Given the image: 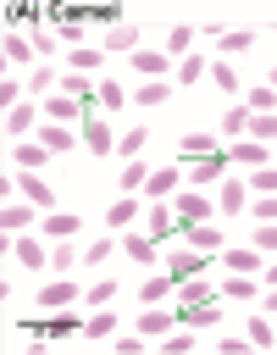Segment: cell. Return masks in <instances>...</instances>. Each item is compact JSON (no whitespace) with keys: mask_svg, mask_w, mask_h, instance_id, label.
I'll return each instance as SVG.
<instances>
[{"mask_svg":"<svg viewBox=\"0 0 277 355\" xmlns=\"http://www.w3.org/2000/svg\"><path fill=\"white\" fill-rule=\"evenodd\" d=\"M199 272H205V250H194V244H177V250L166 255V277L188 283V277H199Z\"/></svg>","mask_w":277,"mask_h":355,"instance_id":"1","label":"cell"},{"mask_svg":"<svg viewBox=\"0 0 277 355\" xmlns=\"http://www.w3.org/2000/svg\"><path fill=\"white\" fill-rule=\"evenodd\" d=\"M244 194H249V178H222L216 211H222V216H238V211H244Z\"/></svg>","mask_w":277,"mask_h":355,"instance_id":"2","label":"cell"},{"mask_svg":"<svg viewBox=\"0 0 277 355\" xmlns=\"http://www.w3.org/2000/svg\"><path fill=\"white\" fill-rule=\"evenodd\" d=\"M172 211H177L183 222H205V216H211V200H205V189H183V194L172 200Z\"/></svg>","mask_w":277,"mask_h":355,"instance_id":"3","label":"cell"},{"mask_svg":"<svg viewBox=\"0 0 277 355\" xmlns=\"http://www.w3.org/2000/svg\"><path fill=\"white\" fill-rule=\"evenodd\" d=\"M28 222H33V205H28V200H17V194H11V200H6V205H0V227H6V233H22V227H28Z\"/></svg>","mask_w":277,"mask_h":355,"instance_id":"4","label":"cell"},{"mask_svg":"<svg viewBox=\"0 0 277 355\" xmlns=\"http://www.w3.org/2000/svg\"><path fill=\"white\" fill-rule=\"evenodd\" d=\"M72 300H78V283H72V277H55V283H44V288H39V305H44V311L72 305Z\"/></svg>","mask_w":277,"mask_h":355,"instance_id":"5","label":"cell"},{"mask_svg":"<svg viewBox=\"0 0 277 355\" xmlns=\"http://www.w3.org/2000/svg\"><path fill=\"white\" fill-rule=\"evenodd\" d=\"M78 111H83V105H78L72 94H61V89H55V94H44V116H50V122H61V128H66Z\"/></svg>","mask_w":277,"mask_h":355,"instance_id":"6","label":"cell"},{"mask_svg":"<svg viewBox=\"0 0 277 355\" xmlns=\"http://www.w3.org/2000/svg\"><path fill=\"white\" fill-rule=\"evenodd\" d=\"M83 144H89L94 155H111V122H105V116H89V122H83Z\"/></svg>","mask_w":277,"mask_h":355,"instance_id":"7","label":"cell"},{"mask_svg":"<svg viewBox=\"0 0 277 355\" xmlns=\"http://www.w3.org/2000/svg\"><path fill=\"white\" fill-rule=\"evenodd\" d=\"M177 183H183V172H177V166H161V172H150L144 194H150V200H166V194H177Z\"/></svg>","mask_w":277,"mask_h":355,"instance_id":"8","label":"cell"},{"mask_svg":"<svg viewBox=\"0 0 277 355\" xmlns=\"http://www.w3.org/2000/svg\"><path fill=\"white\" fill-rule=\"evenodd\" d=\"M144 222H150V233H155V239H166L172 227H183V216H177L172 205H161V200H150V216H144Z\"/></svg>","mask_w":277,"mask_h":355,"instance_id":"9","label":"cell"},{"mask_svg":"<svg viewBox=\"0 0 277 355\" xmlns=\"http://www.w3.org/2000/svg\"><path fill=\"white\" fill-rule=\"evenodd\" d=\"M183 233H188L194 250H222V227L216 222H183Z\"/></svg>","mask_w":277,"mask_h":355,"instance_id":"10","label":"cell"},{"mask_svg":"<svg viewBox=\"0 0 277 355\" xmlns=\"http://www.w3.org/2000/svg\"><path fill=\"white\" fill-rule=\"evenodd\" d=\"M172 316H177V311H155V305H150V311H138V333H144V338H166V333H172Z\"/></svg>","mask_w":277,"mask_h":355,"instance_id":"11","label":"cell"},{"mask_svg":"<svg viewBox=\"0 0 277 355\" xmlns=\"http://www.w3.org/2000/svg\"><path fill=\"white\" fill-rule=\"evenodd\" d=\"M133 72H144V78H161V72H166V50H150V44H138V50H133Z\"/></svg>","mask_w":277,"mask_h":355,"instance_id":"12","label":"cell"},{"mask_svg":"<svg viewBox=\"0 0 277 355\" xmlns=\"http://www.w3.org/2000/svg\"><path fill=\"white\" fill-rule=\"evenodd\" d=\"M233 161L249 166V172H260V166H266V144H260V139H238V144H233Z\"/></svg>","mask_w":277,"mask_h":355,"instance_id":"13","label":"cell"},{"mask_svg":"<svg viewBox=\"0 0 277 355\" xmlns=\"http://www.w3.org/2000/svg\"><path fill=\"white\" fill-rule=\"evenodd\" d=\"M39 227H44V233H50V239H72V233H78V227H83V222H78V216H72V211H50V216H44V222H39Z\"/></svg>","mask_w":277,"mask_h":355,"instance_id":"14","label":"cell"},{"mask_svg":"<svg viewBox=\"0 0 277 355\" xmlns=\"http://www.w3.org/2000/svg\"><path fill=\"white\" fill-rule=\"evenodd\" d=\"M105 44L133 55V50H138V28H133V22H116V28H105Z\"/></svg>","mask_w":277,"mask_h":355,"instance_id":"15","label":"cell"},{"mask_svg":"<svg viewBox=\"0 0 277 355\" xmlns=\"http://www.w3.org/2000/svg\"><path fill=\"white\" fill-rule=\"evenodd\" d=\"M17 183H22V200H28V205H55V189H50L44 178H17Z\"/></svg>","mask_w":277,"mask_h":355,"instance_id":"16","label":"cell"},{"mask_svg":"<svg viewBox=\"0 0 277 355\" xmlns=\"http://www.w3.org/2000/svg\"><path fill=\"white\" fill-rule=\"evenodd\" d=\"M216 316H222V311H211V305H188V300H183V311H177L183 327H216Z\"/></svg>","mask_w":277,"mask_h":355,"instance_id":"17","label":"cell"},{"mask_svg":"<svg viewBox=\"0 0 277 355\" xmlns=\"http://www.w3.org/2000/svg\"><path fill=\"white\" fill-rule=\"evenodd\" d=\"M188 44H194V28L177 22V28H166V44H161V50H166V55H188Z\"/></svg>","mask_w":277,"mask_h":355,"instance_id":"18","label":"cell"},{"mask_svg":"<svg viewBox=\"0 0 277 355\" xmlns=\"http://www.w3.org/2000/svg\"><path fill=\"white\" fill-rule=\"evenodd\" d=\"M166 94H172V83H161V78H144V83L133 89V100H138V105H161Z\"/></svg>","mask_w":277,"mask_h":355,"instance_id":"19","label":"cell"},{"mask_svg":"<svg viewBox=\"0 0 277 355\" xmlns=\"http://www.w3.org/2000/svg\"><path fill=\"white\" fill-rule=\"evenodd\" d=\"M39 144H44L50 155H61V150H72V133H66L61 122H50V128H39Z\"/></svg>","mask_w":277,"mask_h":355,"instance_id":"20","label":"cell"},{"mask_svg":"<svg viewBox=\"0 0 277 355\" xmlns=\"http://www.w3.org/2000/svg\"><path fill=\"white\" fill-rule=\"evenodd\" d=\"M177 150H183L188 161H194V155L205 161V155H216V139H211V133H183V144H177Z\"/></svg>","mask_w":277,"mask_h":355,"instance_id":"21","label":"cell"},{"mask_svg":"<svg viewBox=\"0 0 277 355\" xmlns=\"http://www.w3.org/2000/svg\"><path fill=\"white\" fill-rule=\"evenodd\" d=\"M116 183H122V194H138V189H144V183H150V166H144V161H127V166H122V178H116Z\"/></svg>","mask_w":277,"mask_h":355,"instance_id":"22","label":"cell"},{"mask_svg":"<svg viewBox=\"0 0 277 355\" xmlns=\"http://www.w3.org/2000/svg\"><path fill=\"white\" fill-rule=\"evenodd\" d=\"M133 216H138V200H133V194H122V200H111V211H105V222H111V227H127Z\"/></svg>","mask_w":277,"mask_h":355,"instance_id":"23","label":"cell"},{"mask_svg":"<svg viewBox=\"0 0 277 355\" xmlns=\"http://www.w3.org/2000/svg\"><path fill=\"white\" fill-rule=\"evenodd\" d=\"M249 44H255V33H249V28H227V33H222V55H244Z\"/></svg>","mask_w":277,"mask_h":355,"instance_id":"24","label":"cell"},{"mask_svg":"<svg viewBox=\"0 0 277 355\" xmlns=\"http://www.w3.org/2000/svg\"><path fill=\"white\" fill-rule=\"evenodd\" d=\"M33 55H39V50H33V39H22V33H6V61H22V67H28Z\"/></svg>","mask_w":277,"mask_h":355,"instance_id":"25","label":"cell"},{"mask_svg":"<svg viewBox=\"0 0 277 355\" xmlns=\"http://www.w3.org/2000/svg\"><path fill=\"white\" fill-rule=\"evenodd\" d=\"M100 61H105V50H94V44H78V50H72V72H83V78H89Z\"/></svg>","mask_w":277,"mask_h":355,"instance_id":"26","label":"cell"},{"mask_svg":"<svg viewBox=\"0 0 277 355\" xmlns=\"http://www.w3.org/2000/svg\"><path fill=\"white\" fill-rule=\"evenodd\" d=\"M6 133H33V105H28V100L6 111Z\"/></svg>","mask_w":277,"mask_h":355,"instance_id":"27","label":"cell"},{"mask_svg":"<svg viewBox=\"0 0 277 355\" xmlns=\"http://www.w3.org/2000/svg\"><path fill=\"white\" fill-rule=\"evenodd\" d=\"M122 250H127L133 261H144V266L155 261V239H144V233H127V239H122Z\"/></svg>","mask_w":277,"mask_h":355,"instance_id":"28","label":"cell"},{"mask_svg":"<svg viewBox=\"0 0 277 355\" xmlns=\"http://www.w3.org/2000/svg\"><path fill=\"white\" fill-rule=\"evenodd\" d=\"M172 288H177V277H150V283L138 288V300H144V305H161V300H166Z\"/></svg>","mask_w":277,"mask_h":355,"instance_id":"29","label":"cell"},{"mask_svg":"<svg viewBox=\"0 0 277 355\" xmlns=\"http://www.w3.org/2000/svg\"><path fill=\"white\" fill-rule=\"evenodd\" d=\"M83 333H89V338H111V333H116V311H94V316L83 322Z\"/></svg>","mask_w":277,"mask_h":355,"instance_id":"30","label":"cell"},{"mask_svg":"<svg viewBox=\"0 0 277 355\" xmlns=\"http://www.w3.org/2000/svg\"><path fill=\"white\" fill-rule=\"evenodd\" d=\"M144 139H150L144 128H127V133L116 139V150H122V161H138V150H144Z\"/></svg>","mask_w":277,"mask_h":355,"instance_id":"31","label":"cell"},{"mask_svg":"<svg viewBox=\"0 0 277 355\" xmlns=\"http://www.w3.org/2000/svg\"><path fill=\"white\" fill-rule=\"evenodd\" d=\"M227 266H233V272H255V266H260V250H255V244H249V250L238 244V250H227Z\"/></svg>","mask_w":277,"mask_h":355,"instance_id":"32","label":"cell"},{"mask_svg":"<svg viewBox=\"0 0 277 355\" xmlns=\"http://www.w3.org/2000/svg\"><path fill=\"white\" fill-rule=\"evenodd\" d=\"M222 294H227V300H255V283H249V272H233V277L222 283Z\"/></svg>","mask_w":277,"mask_h":355,"instance_id":"33","label":"cell"},{"mask_svg":"<svg viewBox=\"0 0 277 355\" xmlns=\"http://www.w3.org/2000/svg\"><path fill=\"white\" fill-rule=\"evenodd\" d=\"M155 344H161L166 355H183V349L194 344V327H172V333H166V338H155Z\"/></svg>","mask_w":277,"mask_h":355,"instance_id":"34","label":"cell"},{"mask_svg":"<svg viewBox=\"0 0 277 355\" xmlns=\"http://www.w3.org/2000/svg\"><path fill=\"white\" fill-rule=\"evenodd\" d=\"M44 155H50V150H44L39 139H22V144H17V166H39Z\"/></svg>","mask_w":277,"mask_h":355,"instance_id":"35","label":"cell"},{"mask_svg":"<svg viewBox=\"0 0 277 355\" xmlns=\"http://www.w3.org/2000/svg\"><path fill=\"white\" fill-rule=\"evenodd\" d=\"M211 178H222V155H205V161L188 172V183H194V189H199V183H211Z\"/></svg>","mask_w":277,"mask_h":355,"instance_id":"36","label":"cell"},{"mask_svg":"<svg viewBox=\"0 0 277 355\" xmlns=\"http://www.w3.org/2000/svg\"><path fill=\"white\" fill-rule=\"evenodd\" d=\"M83 300H89V305H111V300H116V283H111V277H100V283H89V288H83Z\"/></svg>","mask_w":277,"mask_h":355,"instance_id":"37","label":"cell"},{"mask_svg":"<svg viewBox=\"0 0 277 355\" xmlns=\"http://www.w3.org/2000/svg\"><path fill=\"white\" fill-rule=\"evenodd\" d=\"M177 288H183V300H188V305H211V300H216V288H211V283H194V277H188V283H177Z\"/></svg>","mask_w":277,"mask_h":355,"instance_id":"38","label":"cell"},{"mask_svg":"<svg viewBox=\"0 0 277 355\" xmlns=\"http://www.w3.org/2000/svg\"><path fill=\"white\" fill-rule=\"evenodd\" d=\"M249 133H255L260 144H266V139H277V116H271V111H255V116H249Z\"/></svg>","mask_w":277,"mask_h":355,"instance_id":"39","label":"cell"},{"mask_svg":"<svg viewBox=\"0 0 277 355\" xmlns=\"http://www.w3.org/2000/svg\"><path fill=\"white\" fill-rule=\"evenodd\" d=\"M199 72H211V61H205V55H183L177 78H183V83H199Z\"/></svg>","mask_w":277,"mask_h":355,"instance_id":"40","label":"cell"},{"mask_svg":"<svg viewBox=\"0 0 277 355\" xmlns=\"http://www.w3.org/2000/svg\"><path fill=\"white\" fill-rule=\"evenodd\" d=\"M211 78H216V89H227V94H238V72H233L227 61H211Z\"/></svg>","mask_w":277,"mask_h":355,"instance_id":"41","label":"cell"},{"mask_svg":"<svg viewBox=\"0 0 277 355\" xmlns=\"http://www.w3.org/2000/svg\"><path fill=\"white\" fill-rule=\"evenodd\" d=\"M222 133H249V111H244V105H227V116H222Z\"/></svg>","mask_w":277,"mask_h":355,"instance_id":"42","label":"cell"},{"mask_svg":"<svg viewBox=\"0 0 277 355\" xmlns=\"http://www.w3.org/2000/svg\"><path fill=\"white\" fill-rule=\"evenodd\" d=\"M17 261H22V266H44V244H39V239H22V244H17Z\"/></svg>","mask_w":277,"mask_h":355,"instance_id":"43","label":"cell"},{"mask_svg":"<svg viewBox=\"0 0 277 355\" xmlns=\"http://www.w3.org/2000/svg\"><path fill=\"white\" fill-rule=\"evenodd\" d=\"M72 333H83V322H78V316H55V322L44 327V338H72Z\"/></svg>","mask_w":277,"mask_h":355,"instance_id":"44","label":"cell"},{"mask_svg":"<svg viewBox=\"0 0 277 355\" xmlns=\"http://www.w3.org/2000/svg\"><path fill=\"white\" fill-rule=\"evenodd\" d=\"M249 189H255V194H277V166H260V172H249Z\"/></svg>","mask_w":277,"mask_h":355,"instance_id":"45","label":"cell"},{"mask_svg":"<svg viewBox=\"0 0 277 355\" xmlns=\"http://www.w3.org/2000/svg\"><path fill=\"white\" fill-rule=\"evenodd\" d=\"M255 250L260 255H277V222H260L255 227Z\"/></svg>","mask_w":277,"mask_h":355,"instance_id":"46","label":"cell"},{"mask_svg":"<svg viewBox=\"0 0 277 355\" xmlns=\"http://www.w3.org/2000/svg\"><path fill=\"white\" fill-rule=\"evenodd\" d=\"M122 100H127V94H122V83H116V78H105V83H100V105H105V111H116Z\"/></svg>","mask_w":277,"mask_h":355,"instance_id":"47","label":"cell"},{"mask_svg":"<svg viewBox=\"0 0 277 355\" xmlns=\"http://www.w3.org/2000/svg\"><path fill=\"white\" fill-rule=\"evenodd\" d=\"M244 333H249V344H271V322H266V316H249Z\"/></svg>","mask_w":277,"mask_h":355,"instance_id":"48","label":"cell"},{"mask_svg":"<svg viewBox=\"0 0 277 355\" xmlns=\"http://www.w3.org/2000/svg\"><path fill=\"white\" fill-rule=\"evenodd\" d=\"M277 105V89L266 83V89H249V111H271Z\"/></svg>","mask_w":277,"mask_h":355,"instance_id":"49","label":"cell"},{"mask_svg":"<svg viewBox=\"0 0 277 355\" xmlns=\"http://www.w3.org/2000/svg\"><path fill=\"white\" fill-rule=\"evenodd\" d=\"M249 211H255V222H277V194H260Z\"/></svg>","mask_w":277,"mask_h":355,"instance_id":"50","label":"cell"},{"mask_svg":"<svg viewBox=\"0 0 277 355\" xmlns=\"http://www.w3.org/2000/svg\"><path fill=\"white\" fill-rule=\"evenodd\" d=\"M28 83H33V89H44V94H55V72H50V67H33V72H28Z\"/></svg>","mask_w":277,"mask_h":355,"instance_id":"51","label":"cell"},{"mask_svg":"<svg viewBox=\"0 0 277 355\" xmlns=\"http://www.w3.org/2000/svg\"><path fill=\"white\" fill-rule=\"evenodd\" d=\"M105 255H111V239H94V244H89V250H83V261H89V266H100V261H105Z\"/></svg>","mask_w":277,"mask_h":355,"instance_id":"52","label":"cell"},{"mask_svg":"<svg viewBox=\"0 0 277 355\" xmlns=\"http://www.w3.org/2000/svg\"><path fill=\"white\" fill-rule=\"evenodd\" d=\"M50 266H61V272H66V266H78V250H72V244H55V255H50Z\"/></svg>","mask_w":277,"mask_h":355,"instance_id":"53","label":"cell"},{"mask_svg":"<svg viewBox=\"0 0 277 355\" xmlns=\"http://www.w3.org/2000/svg\"><path fill=\"white\" fill-rule=\"evenodd\" d=\"M17 94H22V89H17V83H11V78H6V83H0V105H6V111H11V105H22V100H17Z\"/></svg>","mask_w":277,"mask_h":355,"instance_id":"54","label":"cell"},{"mask_svg":"<svg viewBox=\"0 0 277 355\" xmlns=\"http://www.w3.org/2000/svg\"><path fill=\"white\" fill-rule=\"evenodd\" d=\"M244 349H249V333L244 338H222V355H244Z\"/></svg>","mask_w":277,"mask_h":355,"instance_id":"55","label":"cell"},{"mask_svg":"<svg viewBox=\"0 0 277 355\" xmlns=\"http://www.w3.org/2000/svg\"><path fill=\"white\" fill-rule=\"evenodd\" d=\"M266 283H271V288H277V261H271V266H266Z\"/></svg>","mask_w":277,"mask_h":355,"instance_id":"56","label":"cell"},{"mask_svg":"<svg viewBox=\"0 0 277 355\" xmlns=\"http://www.w3.org/2000/svg\"><path fill=\"white\" fill-rule=\"evenodd\" d=\"M266 311H277V288H271V294H266Z\"/></svg>","mask_w":277,"mask_h":355,"instance_id":"57","label":"cell"},{"mask_svg":"<svg viewBox=\"0 0 277 355\" xmlns=\"http://www.w3.org/2000/svg\"><path fill=\"white\" fill-rule=\"evenodd\" d=\"M266 83H271V89H277V67H271V78H266Z\"/></svg>","mask_w":277,"mask_h":355,"instance_id":"58","label":"cell"}]
</instances>
